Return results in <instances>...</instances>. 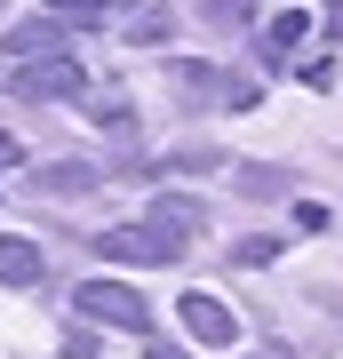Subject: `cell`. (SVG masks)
<instances>
[{
    "instance_id": "30bf717a",
    "label": "cell",
    "mask_w": 343,
    "mask_h": 359,
    "mask_svg": "<svg viewBox=\"0 0 343 359\" xmlns=\"http://www.w3.org/2000/svg\"><path fill=\"white\" fill-rule=\"evenodd\" d=\"M191 8H200L208 25H248V8H255V0H191Z\"/></svg>"
},
{
    "instance_id": "8fae6325",
    "label": "cell",
    "mask_w": 343,
    "mask_h": 359,
    "mask_svg": "<svg viewBox=\"0 0 343 359\" xmlns=\"http://www.w3.org/2000/svg\"><path fill=\"white\" fill-rule=\"evenodd\" d=\"M128 40H168V16L152 8V16H136V25H128Z\"/></svg>"
},
{
    "instance_id": "277c9868",
    "label": "cell",
    "mask_w": 343,
    "mask_h": 359,
    "mask_svg": "<svg viewBox=\"0 0 343 359\" xmlns=\"http://www.w3.org/2000/svg\"><path fill=\"white\" fill-rule=\"evenodd\" d=\"M176 320L191 327V344H208V351L240 344V320H231V304H216V295H200V287H191L184 304H176Z\"/></svg>"
},
{
    "instance_id": "6da1fadb",
    "label": "cell",
    "mask_w": 343,
    "mask_h": 359,
    "mask_svg": "<svg viewBox=\"0 0 343 359\" xmlns=\"http://www.w3.org/2000/svg\"><path fill=\"white\" fill-rule=\"evenodd\" d=\"M72 304H80V320H88V327L152 335V295H144V287H128V280H80V287H72Z\"/></svg>"
},
{
    "instance_id": "9c48e42d",
    "label": "cell",
    "mask_w": 343,
    "mask_h": 359,
    "mask_svg": "<svg viewBox=\"0 0 343 359\" xmlns=\"http://www.w3.org/2000/svg\"><path fill=\"white\" fill-rule=\"evenodd\" d=\"M271 256H280V240H271V231H255V240H240V248H231V264H240V271H264Z\"/></svg>"
},
{
    "instance_id": "4fadbf2b",
    "label": "cell",
    "mask_w": 343,
    "mask_h": 359,
    "mask_svg": "<svg viewBox=\"0 0 343 359\" xmlns=\"http://www.w3.org/2000/svg\"><path fill=\"white\" fill-rule=\"evenodd\" d=\"M328 32H335V40H343V8H335V16H328Z\"/></svg>"
},
{
    "instance_id": "ba28073f",
    "label": "cell",
    "mask_w": 343,
    "mask_h": 359,
    "mask_svg": "<svg viewBox=\"0 0 343 359\" xmlns=\"http://www.w3.org/2000/svg\"><path fill=\"white\" fill-rule=\"evenodd\" d=\"M304 25H311L304 8H280V16H271V25H264V48H271V56H288L295 40H304Z\"/></svg>"
},
{
    "instance_id": "7a4b0ae2",
    "label": "cell",
    "mask_w": 343,
    "mask_h": 359,
    "mask_svg": "<svg viewBox=\"0 0 343 359\" xmlns=\"http://www.w3.org/2000/svg\"><path fill=\"white\" fill-rule=\"evenodd\" d=\"M96 256L104 264H176L184 240H168L160 224H112V231H96Z\"/></svg>"
},
{
    "instance_id": "7c38bea8",
    "label": "cell",
    "mask_w": 343,
    "mask_h": 359,
    "mask_svg": "<svg viewBox=\"0 0 343 359\" xmlns=\"http://www.w3.org/2000/svg\"><path fill=\"white\" fill-rule=\"evenodd\" d=\"M0 168H25V144L16 136H0Z\"/></svg>"
},
{
    "instance_id": "8992f818",
    "label": "cell",
    "mask_w": 343,
    "mask_h": 359,
    "mask_svg": "<svg viewBox=\"0 0 343 359\" xmlns=\"http://www.w3.org/2000/svg\"><path fill=\"white\" fill-rule=\"evenodd\" d=\"M0 287H40V248L32 240H0Z\"/></svg>"
},
{
    "instance_id": "52a82bcc",
    "label": "cell",
    "mask_w": 343,
    "mask_h": 359,
    "mask_svg": "<svg viewBox=\"0 0 343 359\" xmlns=\"http://www.w3.org/2000/svg\"><path fill=\"white\" fill-rule=\"evenodd\" d=\"M32 192H96V168H88V160H56V168H32Z\"/></svg>"
},
{
    "instance_id": "5b68a950",
    "label": "cell",
    "mask_w": 343,
    "mask_h": 359,
    "mask_svg": "<svg viewBox=\"0 0 343 359\" xmlns=\"http://www.w3.org/2000/svg\"><path fill=\"white\" fill-rule=\"evenodd\" d=\"M64 48V16H25V25L8 32V65H25V56H56Z\"/></svg>"
},
{
    "instance_id": "3957f363",
    "label": "cell",
    "mask_w": 343,
    "mask_h": 359,
    "mask_svg": "<svg viewBox=\"0 0 343 359\" xmlns=\"http://www.w3.org/2000/svg\"><path fill=\"white\" fill-rule=\"evenodd\" d=\"M16 96H88V72H80V56H25V65H8Z\"/></svg>"
}]
</instances>
